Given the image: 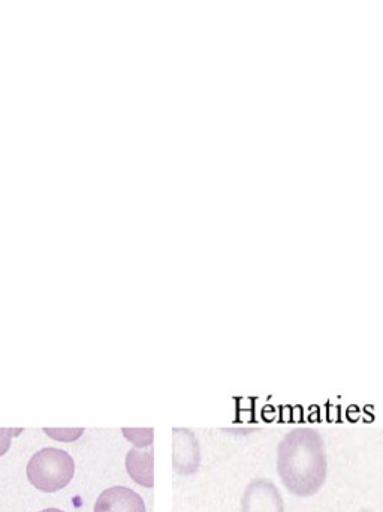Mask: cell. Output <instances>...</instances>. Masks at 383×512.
Returning a JSON list of instances; mask_svg holds the SVG:
<instances>
[{
    "label": "cell",
    "mask_w": 383,
    "mask_h": 512,
    "mask_svg": "<svg viewBox=\"0 0 383 512\" xmlns=\"http://www.w3.org/2000/svg\"><path fill=\"white\" fill-rule=\"evenodd\" d=\"M153 454H155V451L152 447L149 450H135V448H132L126 456V469H128V474L131 475L132 480L140 486L149 487V489L155 486Z\"/></svg>",
    "instance_id": "cell-5"
},
{
    "label": "cell",
    "mask_w": 383,
    "mask_h": 512,
    "mask_svg": "<svg viewBox=\"0 0 383 512\" xmlns=\"http://www.w3.org/2000/svg\"><path fill=\"white\" fill-rule=\"evenodd\" d=\"M95 512H146V504L134 490L117 486L99 495Z\"/></svg>",
    "instance_id": "cell-4"
},
{
    "label": "cell",
    "mask_w": 383,
    "mask_h": 512,
    "mask_svg": "<svg viewBox=\"0 0 383 512\" xmlns=\"http://www.w3.org/2000/svg\"><path fill=\"white\" fill-rule=\"evenodd\" d=\"M41 512H65V511L57 510V508H48V510H44Z\"/></svg>",
    "instance_id": "cell-9"
},
{
    "label": "cell",
    "mask_w": 383,
    "mask_h": 512,
    "mask_svg": "<svg viewBox=\"0 0 383 512\" xmlns=\"http://www.w3.org/2000/svg\"><path fill=\"white\" fill-rule=\"evenodd\" d=\"M241 512H285V502L270 480L256 478L244 490Z\"/></svg>",
    "instance_id": "cell-3"
},
{
    "label": "cell",
    "mask_w": 383,
    "mask_h": 512,
    "mask_svg": "<svg viewBox=\"0 0 383 512\" xmlns=\"http://www.w3.org/2000/svg\"><path fill=\"white\" fill-rule=\"evenodd\" d=\"M45 435L59 442H75L83 436L84 429H44Z\"/></svg>",
    "instance_id": "cell-7"
},
{
    "label": "cell",
    "mask_w": 383,
    "mask_h": 512,
    "mask_svg": "<svg viewBox=\"0 0 383 512\" xmlns=\"http://www.w3.org/2000/svg\"><path fill=\"white\" fill-rule=\"evenodd\" d=\"M123 435L137 447H152L153 429H123Z\"/></svg>",
    "instance_id": "cell-6"
},
{
    "label": "cell",
    "mask_w": 383,
    "mask_h": 512,
    "mask_svg": "<svg viewBox=\"0 0 383 512\" xmlns=\"http://www.w3.org/2000/svg\"><path fill=\"white\" fill-rule=\"evenodd\" d=\"M277 472L291 495L310 498L327 481L325 441L312 427L291 430L277 448Z\"/></svg>",
    "instance_id": "cell-1"
},
{
    "label": "cell",
    "mask_w": 383,
    "mask_h": 512,
    "mask_svg": "<svg viewBox=\"0 0 383 512\" xmlns=\"http://www.w3.org/2000/svg\"><path fill=\"white\" fill-rule=\"evenodd\" d=\"M30 484L44 493H56L65 489L75 474V462L66 451L44 448L27 463Z\"/></svg>",
    "instance_id": "cell-2"
},
{
    "label": "cell",
    "mask_w": 383,
    "mask_h": 512,
    "mask_svg": "<svg viewBox=\"0 0 383 512\" xmlns=\"http://www.w3.org/2000/svg\"><path fill=\"white\" fill-rule=\"evenodd\" d=\"M21 432L23 429H0V457L8 453L12 438L21 435Z\"/></svg>",
    "instance_id": "cell-8"
}]
</instances>
